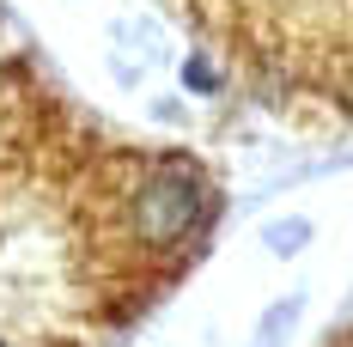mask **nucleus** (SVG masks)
<instances>
[{
    "mask_svg": "<svg viewBox=\"0 0 353 347\" xmlns=\"http://www.w3.org/2000/svg\"><path fill=\"white\" fill-rule=\"evenodd\" d=\"M201 43L256 79L353 92V0H171Z\"/></svg>",
    "mask_w": 353,
    "mask_h": 347,
    "instance_id": "nucleus-1",
    "label": "nucleus"
},
{
    "mask_svg": "<svg viewBox=\"0 0 353 347\" xmlns=\"http://www.w3.org/2000/svg\"><path fill=\"white\" fill-rule=\"evenodd\" d=\"M213 208H219V195H213L208 171L176 159V152H159V159H146L141 171L122 183L116 226H122V244L146 268H159L165 256L201 244V232L213 226Z\"/></svg>",
    "mask_w": 353,
    "mask_h": 347,
    "instance_id": "nucleus-2",
    "label": "nucleus"
},
{
    "mask_svg": "<svg viewBox=\"0 0 353 347\" xmlns=\"http://www.w3.org/2000/svg\"><path fill=\"white\" fill-rule=\"evenodd\" d=\"M268 244H274V250H299V244H305V226H299V219H292V226H286L281 238H268Z\"/></svg>",
    "mask_w": 353,
    "mask_h": 347,
    "instance_id": "nucleus-3",
    "label": "nucleus"
}]
</instances>
